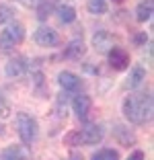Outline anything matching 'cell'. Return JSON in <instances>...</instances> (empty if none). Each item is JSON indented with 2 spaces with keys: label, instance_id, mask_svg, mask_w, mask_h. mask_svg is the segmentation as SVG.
<instances>
[{
  "label": "cell",
  "instance_id": "cell-1",
  "mask_svg": "<svg viewBox=\"0 0 154 160\" xmlns=\"http://www.w3.org/2000/svg\"><path fill=\"white\" fill-rule=\"evenodd\" d=\"M123 115L134 125H144L152 119V94L131 92L123 99Z\"/></svg>",
  "mask_w": 154,
  "mask_h": 160
},
{
  "label": "cell",
  "instance_id": "cell-2",
  "mask_svg": "<svg viewBox=\"0 0 154 160\" xmlns=\"http://www.w3.org/2000/svg\"><path fill=\"white\" fill-rule=\"evenodd\" d=\"M17 132H19V138H21V142H23V146H31L39 136L37 119L33 117V115L25 113V111L17 113Z\"/></svg>",
  "mask_w": 154,
  "mask_h": 160
},
{
  "label": "cell",
  "instance_id": "cell-3",
  "mask_svg": "<svg viewBox=\"0 0 154 160\" xmlns=\"http://www.w3.org/2000/svg\"><path fill=\"white\" fill-rule=\"evenodd\" d=\"M25 39V27L21 23H10L0 31V52H10L14 45H21Z\"/></svg>",
  "mask_w": 154,
  "mask_h": 160
},
{
  "label": "cell",
  "instance_id": "cell-4",
  "mask_svg": "<svg viewBox=\"0 0 154 160\" xmlns=\"http://www.w3.org/2000/svg\"><path fill=\"white\" fill-rule=\"evenodd\" d=\"M107 58H109V66H111L113 70H117V72L130 68V53H127V49H123V47L113 45L107 52Z\"/></svg>",
  "mask_w": 154,
  "mask_h": 160
},
{
  "label": "cell",
  "instance_id": "cell-5",
  "mask_svg": "<svg viewBox=\"0 0 154 160\" xmlns=\"http://www.w3.org/2000/svg\"><path fill=\"white\" fill-rule=\"evenodd\" d=\"M72 109H74L76 117L80 121H89L90 109H93V101H90L89 94H76L74 99H72Z\"/></svg>",
  "mask_w": 154,
  "mask_h": 160
},
{
  "label": "cell",
  "instance_id": "cell-6",
  "mask_svg": "<svg viewBox=\"0 0 154 160\" xmlns=\"http://www.w3.org/2000/svg\"><path fill=\"white\" fill-rule=\"evenodd\" d=\"M33 39H35V43L39 47H56L60 43V37L51 27H39L35 31V35H33Z\"/></svg>",
  "mask_w": 154,
  "mask_h": 160
},
{
  "label": "cell",
  "instance_id": "cell-7",
  "mask_svg": "<svg viewBox=\"0 0 154 160\" xmlns=\"http://www.w3.org/2000/svg\"><path fill=\"white\" fill-rule=\"evenodd\" d=\"M80 133H82V144H86V146H97V144H101L103 136H105V129H103V125H99V123H89L84 129H80Z\"/></svg>",
  "mask_w": 154,
  "mask_h": 160
},
{
  "label": "cell",
  "instance_id": "cell-8",
  "mask_svg": "<svg viewBox=\"0 0 154 160\" xmlns=\"http://www.w3.org/2000/svg\"><path fill=\"white\" fill-rule=\"evenodd\" d=\"M29 60L25 56H17V58H10L8 64L4 66V72L8 78H17V76H23L25 72L29 70Z\"/></svg>",
  "mask_w": 154,
  "mask_h": 160
},
{
  "label": "cell",
  "instance_id": "cell-9",
  "mask_svg": "<svg viewBox=\"0 0 154 160\" xmlns=\"http://www.w3.org/2000/svg\"><path fill=\"white\" fill-rule=\"evenodd\" d=\"M90 43H93V47L97 49V52L107 53L109 49L113 47V35L109 33V31H105V29H101V31H97V33L93 35Z\"/></svg>",
  "mask_w": 154,
  "mask_h": 160
},
{
  "label": "cell",
  "instance_id": "cell-10",
  "mask_svg": "<svg viewBox=\"0 0 154 160\" xmlns=\"http://www.w3.org/2000/svg\"><path fill=\"white\" fill-rule=\"evenodd\" d=\"M58 82H60V86L66 92H74V90H78L80 86H82V80H80L74 72H68V70L58 74Z\"/></svg>",
  "mask_w": 154,
  "mask_h": 160
},
{
  "label": "cell",
  "instance_id": "cell-11",
  "mask_svg": "<svg viewBox=\"0 0 154 160\" xmlns=\"http://www.w3.org/2000/svg\"><path fill=\"white\" fill-rule=\"evenodd\" d=\"M113 138L117 140L119 146H126V148H130V146H134V144H136V136L127 129L126 125H119V123L113 125Z\"/></svg>",
  "mask_w": 154,
  "mask_h": 160
},
{
  "label": "cell",
  "instance_id": "cell-12",
  "mask_svg": "<svg viewBox=\"0 0 154 160\" xmlns=\"http://www.w3.org/2000/svg\"><path fill=\"white\" fill-rule=\"evenodd\" d=\"M84 53H86V45H84L82 37H76L70 41V45L66 47L64 56L70 58V60H80V58H84Z\"/></svg>",
  "mask_w": 154,
  "mask_h": 160
},
{
  "label": "cell",
  "instance_id": "cell-13",
  "mask_svg": "<svg viewBox=\"0 0 154 160\" xmlns=\"http://www.w3.org/2000/svg\"><path fill=\"white\" fill-rule=\"evenodd\" d=\"M29 152L25 146H6L0 152V160H27Z\"/></svg>",
  "mask_w": 154,
  "mask_h": 160
},
{
  "label": "cell",
  "instance_id": "cell-14",
  "mask_svg": "<svg viewBox=\"0 0 154 160\" xmlns=\"http://www.w3.org/2000/svg\"><path fill=\"white\" fill-rule=\"evenodd\" d=\"M154 12V0H142L140 4L136 6V21L138 23H146L152 19Z\"/></svg>",
  "mask_w": 154,
  "mask_h": 160
},
{
  "label": "cell",
  "instance_id": "cell-15",
  "mask_svg": "<svg viewBox=\"0 0 154 160\" xmlns=\"http://www.w3.org/2000/svg\"><path fill=\"white\" fill-rule=\"evenodd\" d=\"M144 80H146V70H144L142 66H134V68L130 70V76H127L126 86L134 90V88H138V86H140Z\"/></svg>",
  "mask_w": 154,
  "mask_h": 160
},
{
  "label": "cell",
  "instance_id": "cell-16",
  "mask_svg": "<svg viewBox=\"0 0 154 160\" xmlns=\"http://www.w3.org/2000/svg\"><path fill=\"white\" fill-rule=\"evenodd\" d=\"M56 12H58V19L64 25H70V23L76 21V10H74V6H70V4H60Z\"/></svg>",
  "mask_w": 154,
  "mask_h": 160
},
{
  "label": "cell",
  "instance_id": "cell-17",
  "mask_svg": "<svg viewBox=\"0 0 154 160\" xmlns=\"http://www.w3.org/2000/svg\"><path fill=\"white\" fill-rule=\"evenodd\" d=\"M90 160H119V154H117V150H113V148H103V150L95 152Z\"/></svg>",
  "mask_w": 154,
  "mask_h": 160
},
{
  "label": "cell",
  "instance_id": "cell-18",
  "mask_svg": "<svg viewBox=\"0 0 154 160\" xmlns=\"http://www.w3.org/2000/svg\"><path fill=\"white\" fill-rule=\"evenodd\" d=\"M54 12V4H51L49 0H41L37 4V19L39 21H47V17Z\"/></svg>",
  "mask_w": 154,
  "mask_h": 160
},
{
  "label": "cell",
  "instance_id": "cell-19",
  "mask_svg": "<svg viewBox=\"0 0 154 160\" xmlns=\"http://www.w3.org/2000/svg\"><path fill=\"white\" fill-rule=\"evenodd\" d=\"M86 8L90 14H105L107 12V0H89Z\"/></svg>",
  "mask_w": 154,
  "mask_h": 160
},
{
  "label": "cell",
  "instance_id": "cell-20",
  "mask_svg": "<svg viewBox=\"0 0 154 160\" xmlns=\"http://www.w3.org/2000/svg\"><path fill=\"white\" fill-rule=\"evenodd\" d=\"M64 144L66 146H80L82 144V133H80V129H72V132H68L64 136Z\"/></svg>",
  "mask_w": 154,
  "mask_h": 160
},
{
  "label": "cell",
  "instance_id": "cell-21",
  "mask_svg": "<svg viewBox=\"0 0 154 160\" xmlns=\"http://www.w3.org/2000/svg\"><path fill=\"white\" fill-rule=\"evenodd\" d=\"M13 14H14V10L10 8L8 4H0V25L8 23V21L13 19Z\"/></svg>",
  "mask_w": 154,
  "mask_h": 160
},
{
  "label": "cell",
  "instance_id": "cell-22",
  "mask_svg": "<svg viewBox=\"0 0 154 160\" xmlns=\"http://www.w3.org/2000/svg\"><path fill=\"white\" fill-rule=\"evenodd\" d=\"M33 86H35V90H37V92H41V88L45 86V82H43V74H41V72H35V74H33Z\"/></svg>",
  "mask_w": 154,
  "mask_h": 160
},
{
  "label": "cell",
  "instance_id": "cell-23",
  "mask_svg": "<svg viewBox=\"0 0 154 160\" xmlns=\"http://www.w3.org/2000/svg\"><path fill=\"white\" fill-rule=\"evenodd\" d=\"M127 160H146V156H144L142 150H136V152H131V154L127 156Z\"/></svg>",
  "mask_w": 154,
  "mask_h": 160
},
{
  "label": "cell",
  "instance_id": "cell-24",
  "mask_svg": "<svg viewBox=\"0 0 154 160\" xmlns=\"http://www.w3.org/2000/svg\"><path fill=\"white\" fill-rule=\"evenodd\" d=\"M146 33H136V37H134V43L136 45H142V43H146Z\"/></svg>",
  "mask_w": 154,
  "mask_h": 160
},
{
  "label": "cell",
  "instance_id": "cell-25",
  "mask_svg": "<svg viewBox=\"0 0 154 160\" xmlns=\"http://www.w3.org/2000/svg\"><path fill=\"white\" fill-rule=\"evenodd\" d=\"M21 4H25V6H37L41 0H19Z\"/></svg>",
  "mask_w": 154,
  "mask_h": 160
},
{
  "label": "cell",
  "instance_id": "cell-26",
  "mask_svg": "<svg viewBox=\"0 0 154 160\" xmlns=\"http://www.w3.org/2000/svg\"><path fill=\"white\" fill-rule=\"evenodd\" d=\"M70 160H82V156H80V154H74V156H72Z\"/></svg>",
  "mask_w": 154,
  "mask_h": 160
},
{
  "label": "cell",
  "instance_id": "cell-27",
  "mask_svg": "<svg viewBox=\"0 0 154 160\" xmlns=\"http://www.w3.org/2000/svg\"><path fill=\"white\" fill-rule=\"evenodd\" d=\"M62 2H72V0H62Z\"/></svg>",
  "mask_w": 154,
  "mask_h": 160
},
{
  "label": "cell",
  "instance_id": "cell-28",
  "mask_svg": "<svg viewBox=\"0 0 154 160\" xmlns=\"http://www.w3.org/2000/svg\"><path fill=\"white\" fill-rule=\"evenodd\" d=\"M115 2H123V0H115Z\"/></svg>",
  "mask_w": 154,
  "mask_h": 160
},
{
  "label": "cell",
  "instance_id": "cell-29",
  "mask_svg": "<svg viewBox=\"0 0 154 160\" xmlns=\"http://www.w3.org/2000/svg\"><path fill=\"white\" fill-rule=\"evenodd\" d=\"M0 133H2V127H0Z\"/></svg>",
  "mask_w": 154,
  "mask_h": 160
}]
</instances>
